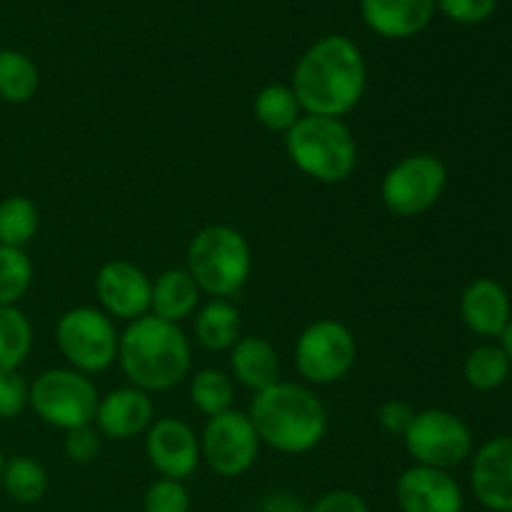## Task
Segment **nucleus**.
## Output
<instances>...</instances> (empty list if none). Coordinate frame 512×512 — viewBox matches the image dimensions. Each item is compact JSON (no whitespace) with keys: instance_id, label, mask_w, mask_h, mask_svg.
Returning <instances> with one entry per match:
<instances>
[{"instance_id":"15","label":"nucleus","mask_w":512,"mask_h":512,"mask_svg":"<svg viewBox=\"0 0 512 512\" xmlns=\"http://www.w3.org/2000/svg\"><path fill=\"white\" fill-rule=\"evenodd\" d=\"M470 485L480 505L493 512H512V438H493L475 453Z\"/></svg>"},{"instance_id":"8","label":"nucleus","mask_w":512,"mask_h":512,"mask_svg":"<svg viewBox=\"0 0 512 512\" xmlns=\"http://www.w3.org/2000/svg\"><path fill=\"white\" fill-rule=\"evenodd\" d=\"M448 185V165L430 153L405 155L385 173L380 198L395 218H415L433 208Z\"/></svg>"},{"instance_id":"34","label":"nucleus","mask_w":512,"mask_h":512,"mask_svg":"<svg viewBox=\"0 0 512 512\" xmlns=\"http://www.w3.org/2000/svg\"><path fill=\"white\" fill-rule=\"evenodd\" d=\"M413 415H415V410L410 408L405 400L393 398V400H385V403L380 405L378 423L385 433L400 435V438H403L405 430H408V425H410V420H413Z\"/></svg>"},{"instance_id":"5","label":"nucleus","mask_w":512,"mask_h":512,"mask_svg":"<svg viewBox=\"0 0 512 512\" xmlns=\"http://www.w3.org/2000/svg\"><path fill=\"white\" fill-rule=\"evenodd\" d=\"M188 273L200 293L228 300L238 295L253 273L250 243L233 225H208L193 235L185 253Z\"/></svg>"},{"instance_id":"29","label":"nucleus","mask_w":512,"mask_h":512,"mask_svg":"<svg viewBox=\"0 0 512 512\" xmlns=\"http://www.w3.org/2000/svg\"><path fill=\"white\" fill-rule=\"evenodd\" d=\"M33 283V263L23 248L0 245V305H18Z\"/></svg>"},{"instance_id":"30","label":"nucleus","mask_w":512,"mask_h":512,"mask_svg":"<svg viewBox=\"0 0 512 512\" xmlns=\"http://www.w3.org/2000/svg\"><path fill=\"white\" fill-rule=\"evenodd\" d=\"M143 512H190L188 488L180 480H155L143 495Z\"/></svg>"},{"instance_id":"3","label":"nucleus","mask_w":512,"mask_h":512,"mask_svg":"<svg viewBox=\"0 0 512 512\" xmlns=\"http://www.w3.org/2000/svg\"><path fill=\"white\" fill-rule=\"evenodd\" d=\"M118 363L133 388L163 393L188 378L190 343L180 325L143 315L120 335Z\"/></svg>"},{"instance_id":"13","label":"nucleus","mask_w":512,"mask_h":512,"mask_svg":"<svg viewBox=\"0 0 512 512\" xmlns=\"http://www.w3.org/2000/svg\"><path fill=\"white\" fill-rule=\"evenodd\" d=\"M145 455L160 478L183 483L200 463V438L185 420L160 418L148 428Z\"/></svg>"},{"instance_id":"32","label":"nucleus","mask_w":512,"mask_h":512,"mask_svg":"<svg viewBox=\"0 0 512 512\" xmlns=\"http://www.w3.org/2000/svg\"><path fill=\"white\" fill-rule=\"evenodd\" d=\"M30 385L13 373H0V420L18 418L25 408H28Z\"/></svg>"},{"instance_id":"23","label":"nucleus","mask_w":512,"mask_h":512,"mask_svg":"<svg viewBox=\"0 0 512 512\" xmlns=\"http://www.w3.org/2000/svg\"><path fill=\"white\" fill-rule=\"evenodd\" d=\"M33 348V325L18 305H0V373H13Z\"/></svg>"},{"instance_id":"31","label":"nucleus","mask_w":512,"mask_h":512,"mask_svg":"<svg viewBox=\"0 0 512 512\" xmlns=\"http://www.w3.org/2000/svg\"><path fill=\"white\" fill-rule=\"evenodd\" d=\"M440 13L460 25L485 23L498 8V0H435Z\"/></svg>"},{"instance_id":"37","label":"nucleus","mask_w":512,"mask_h":512,"mask_svg":"<svg viewBox=\"0 0 512 512\" xmlns=\"http://www.w3.org/2000/svg\"><path fill=\"white\" fill-rule=\"evenodd\" d=\"M500 340H503V345H500V348L505 350V355H508V360H510V365H512V318H510L508 328H505L503 335H500Z\"/></svg>"},{"instance_id":"28","label":"nucleus","mask_w":512,"mask_h":512,"mask_svg":"<svg viewBox=\"0 0 512 512\" xmlns=\"http://www.w3.org/2000/svg\"><path fill=\"white\" fill-rule=\"evenodd\" d=\"M233 398V380L223 370H200L193 378V383H190V400L208 418L233 410Z\"/></svg>"},{"instance_id":"17","label":"nucleus","mask_w":512,"mask_h":512,"mask_svg":"<svg viewBox=\"0 0 512 512\" xmlns=\"http://www.w3.org/2000/svg\"><path fill=\"white\" fill-rule=\"evenodd\" d=\"M95 425L105 438H135L153 425V400L140 388L110 390L105 398H100Z\"/></svg>"},{"instance_id":"20","label":"nucleus","mask_w":512,"mask_h":512,"mask_svg":"<svg viewBox=\"0 0 512 512\" xmlns=\"http://www.w3.org/2000/svg\"><path fill=\"white\" fill-rule=\"evenodd\" d=\"M200 303V288L193 275L185 268L163 270L153 280V293H150V310L155 318L165 323L180 325L195 313Z\"/></svg>"},{"instance_id":"27","label":"nucleus","mask_w":512,"mask_h":512,"mask_svg":"<svg viewBox=\"0 0 512 512\" xmlns=\"http://www.w3.org/2000/svg\"><path fill=\"white\" fill-rule=\"evenodd\" d=\"M463 375L473 390L493 393L508 380L510 360L500 345H480L465 358Z\"/></svg>"},{"instance_id":"24","label":"nucleus","mask_w":512,"mask_h":512,"mask_svg":"<svg viewBox=\"0 0 512 512\" xmlns=\"http://www.w3.org/2000/svg\"><path fill=\"white\" fill-rule=\"evenodd\" d=\"M40 75L33 60L20 50H0V98L5 103H28L38 93Z\"/></svg>"},{"instance_id":"7","label":"nucleus","mask_w":512,"mask_h":512,"mask_svg":"<svg viewBox=\"0 0 512 512\" xmlns=\"http://www.w3.org/2000/svg\"><path fill=\"white\" fill-rule=\"evenodd\" d=\"M118 330L113 318L103 310L80 308L68 310L55 325V343L70 368L83 375L103 373L118 360Z\"/></svg>"},{"instance_id":"1","label":"nucleus","mask_w":512,"mask_h":512,"mask_svg":"<svg viewBox=\"0 0 512 512\" xmlns=\"http://www.w3.org/2000/svg\"><path fill=\"white\" fill-rule=\"evenodd\" d=\"M368 85V68L358 45L345 35L315 40L293 70V88L305 115L343 118L358 108Z\"/></svg>"},{"instance_id":"12","label":"nucleus","mask_w":512,"mask_h":512,"mask_svg":"<svg viewBox=\"0 0 512 512\" xmlns=\"http://www.w3.org/2000/svg\"><path fill=\"white\" fill-rule=\"evenodd\" d=\"M150 293H153V280L130 260H108L95 275V295L103 305V313L110 318L133 323L148 315Z\"/></svg>"},{"instance_id":"6","label":"nucleus","mask_w":512,"mask_h":512,"mask_svg":"<svg viewBox=\"0 0 512 512\" xmlns=\"http://www.w3.org/2000/svg\"><path fill=\"white\" fill-rule=\"evenodd\" d=\"M100 395L88 375L73 368L40 373L30 385L28 405L43 423L58 430H75L95 423Z\"/></svg>"},{"instance_id":"14","label":"nucleus","mask_w":512,"mask_h":512,"mask_svg":"<svg viewBox=\"0 0 512 512\" xmlns=\"http://www.w3.org/2000/svg\"><path fill=\"white\" fill-rule=\"evenodd\" d=\"M395 500L403 512H463V490L448 470L410 465L395 480Z\"/></svg>"},{"instance_id":"9","label":"nucleus","mask_w":512,"mask_h":512,"mask_svg":"<svg viewBox=\"0 0 512 512\" xmlns=\"http://www.w3.org/2000/svg\"><path fill=\"white\" fill-rule=\"evenodd\" d=\"M358 345L345 323L323 318L310 323L295 343V368L310 385H333L353 370Z\"/></svg>"},{"instance_id":"4","label":"nucleus","mask_w":512,"mask_h":512,"mask_svg":"<svg viewBox=\"0 0 512 512\" xmlns=\"http://www.w3.org/2000/svg\"><path fill=\"white\" fill-rule=\"evenodd\" d=\"M285 153L290 163L318 183H343L358 165V143L340 118L303 115L285 133Z\"/></svg>"},{"instance_id":"21","label":"nucleus","mask_w":512,"mask_h":512,"mask_svg":"<svg viewBox=\"0 0 512 512\" xmlns=\"http://www.w3.org/2000/svg\"><path fill=\"white\" fill-rule=\"evenodd\" d=\"M195 338L205 350L223 353L240 340V313L230 300L213 298L195 315Z\"/></svg>"},{"instance_id":"10","label":"nucleus","mask_w":512,"mask_h":512,"mask_svg":"<svg viewBox=\"0 0 512 512\" xmlns=\"http://www.w3.org/2000/svg\"><path fill=\"white\" fill-rule=\"evenodd\" d=\"M405 450L415 465L450 470L463 465L473 450L470 428L448 410L430 408L413 415L403 435Z\"/></svg>"},{"instance_id":"11","label":"nucleus","mask_w":512,"mask_h":512,"mask_svg":"<svg viewBox=\"0 0 512 512\" xmlns=\"http://www.w3.org/2000/svg\"><path fill=\"white\" fill-rule=\"evenodd\" d=\"M260 453V438L248 413L228 410L208 418L200 435V460L208 463L220 478H240L255 465Z\"/></svg>"},{"instance_id":"33","label":"nucleus","mask_w":512,"mask_h":512,"mask_svg":"<svg viewBox=\"0 0 512 512\" xmlns=\"http://www.w3.org/2000/svg\"><path fill=\"white\" fill-rule=\"evenodd\" d=\"M65 455L70 463L88 465L100 455V433L93 425L68 430L65 435Z\"/></svg>"},{"instance_id":"16","label":"nucleus","mask_w":512,"mask_h":512,"mask_svg":"<svg viewBox=\"0 0 512 512\" xmlns=\"http://www.w3.org/2000/svg\"><path fill=\"white\" fill-rule=\"evenodd\" d=\"M435 10V0H360L365 25L388 40H405L423 33Z\"/></svg>"},{"instance_id":"35","label":"nucleus","mask_w":512,"mask_h":512,"mask_svg":"<svg viewBox=\"0 0 512 512\" xmlns=\"http://www.w3.org/2000/svg\"><path fill=\"white\" fill-rule=\"evenodd\" d=\"M308 512H370V505L353 490H330Z\"/></svg>"},{"instance_id":"38","label":"nucleus","mask_w":512,"mask_h":512,"mask_svg":"<svg viewBox=\"0 0 512 512\" xmlns=\"http://www.w3.org/2000/svg\"><path fill=\"white\" fill-rule=\"evenodd\" d=\"M3 468H5V458L3 453H0V478H3Z\"/></svg>"},{"instance_id":"22","label":"nucleus","mask_w":512,"mask_h":512,"mask_svg":"<svg viewBox=\"0 0 512 512\" xmlns=\"http://www.w3.org/2000/svg\"><path fill=\"white\" fill-rule=\"evenodd\" d=\"M255 118L270 133H288L300 118H303V108H300L298 98H295L293 88L285 83H270L255 95Z\"/></svg>"},{"instance_id":"26","label":"nucleus","mask_w":512,"mask_h":512,"mask_svg":"<svg viewBox=\"0 0 512 512\" xmlns=\"http://www.w3.org/2000/svg\"><path fill=\"white\" fill-rule=\"evenodd\" d=\"M40 228V213L25 195H8L0 200V245L25 248Z\"/></svg>"},{"instance_id":"25","label":"nucleus","mask_w":512,"mask_h":512,"mask_svg":"<svg viewBox=\"0 0 512 512\" xmlns=\"http://www.w3.org/2000/svg\"><path fill=\"white\" fill-rule=\"evenodd\" d=\"M0 485L5 488L8 498L18 505H35L48 493V473L38 460L18 455L5 463Z\"/></svg>"},{"instance_id":"36","label":"nucleus","mask_w":512,"mask_h":512,"mask_svg":"<svg viewBox=\"0 0 512 512\" xmlns=\"http://www.w3.org/2000/svg\"><path fill=\"white\" fill-rule=\"evenodd\" d=\"M263 512H308V508L298 498H293V495L275 493L270 498H265Z\"/></svg>"},{"instance_id":"18","label":"nucleus","mask_w":512,"mask_h":512,"mask_svg":"<svg viewBox=\"0 0 512 512\" xmlns=\"http://www.w3.org/2000/svg\"><path fill=\"white\" fill-rule=\"evenodd\" d=\"M460 315L480 338H500L512 318L508 290L493 278H475L463 290Z\"/></svg>"},{"instance_id":"19","label":"nucleus","mask_w":512,"mask_h":512,"mask_svg":"<svg viewBox=\"0 0 512 512\" xmlns=\"http://www.w3.org/2000/svg\"><path fill=\"white\" fill-rule=\"evenodd\" d=\"M230 370L240 385H245L253 393H263V390L280 383L278 350L258 335L240 338L230 348Z\"/></svg>"},{"instance_id":"2","label":"nucleus","mask_w":512,"mask_h":512,"mask_svg":"<svg viewBox=\"0 0 512 512\" xmlns=\"http://www.w3.org/2000/svg\"><path fill=\"white\" fill-rule=\"evenodd\" d=\"M248 418L260 443L285 455L310 453L328 433V410L323 400L305 385L285 380L255 393Z\"/></svg>"}]
</instances>
